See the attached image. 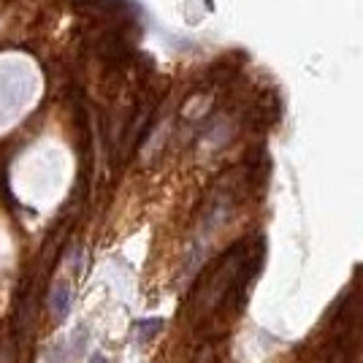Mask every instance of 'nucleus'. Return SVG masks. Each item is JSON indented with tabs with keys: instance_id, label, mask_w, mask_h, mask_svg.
<instances>
[{
	"instance_id": "5",
	"label": "nucleus",
	"mask_w": 363,
	"mask_h": 363,
	"mask_svg": "<svg viewBox=\"0 0 363 363\" xmlns=\"http://www.w3.org/2000/svg\"><path fill=\"white\" fill-rule=\"evenodd\" d=\"M90 363H106V358H104V355H92Z\"/></svg>"
},
{
	"instance_id": "2",
	"label": "nucleus",
	"mask_w": 363,
	"mask_h": 363,
	"mask_svg": "<svg viewBox=\"0 0 363 363\" xmlns=\"http://www.w3.org/2000/svg\"><path fill=\"white\" fill-rule=\"evenodd\" d=\"M49 312L57 323L65 320V315L71 312V285L68 282H57L52 288V293H49Z\"/></svg>"
},
{
	"instance_id": "3",
	"label": "nucleus",
	"mask_w": 363,
	"mask_h": 363,
	"mask_svg": "<svg viewBox=\"0 0 363 363\" xmlns=\"http://www.w3.org/2000/svg\"><path fill=\"white\" fill-rule=\"evenodd\" d=\"M163 328V320H141L136 325V336L144 342V339H150L152 333H157Z\"/></svg>"
},
{
	"instance_id": "4",
	"label": "nucleus",
	"mask_w": 363,
	"mask_h": 363,
	"mask_svg": "<svg viewBox=\"0 0 363 363\" xmlns=\"http://www.w3.org/2000/svg\"><path fill=\"white\" fill-rule=\"evenodd\" d=\"M190 363H220L217 347H214V345H203V347H201L196 355H193V361H190Z\"/></svg>"
},
{
	"instance_id": "1",
	"label": "nucleus",
	"mask_w": 363,
	"mask_h": 363,
	"mask_svg": "<svg viewBox=\"0 0 363 363\" xmlns=\"http://www.w3.org/2000/svg\"><path fill=\"white\" fill-rule=\"evenodd\" d=\"M257 263H260V247H250L247 242L233 244L201 279L193 296V315L209 318L220 309L239 306L247 282L257 272Z\"/></svg>"
}]
</instances>
